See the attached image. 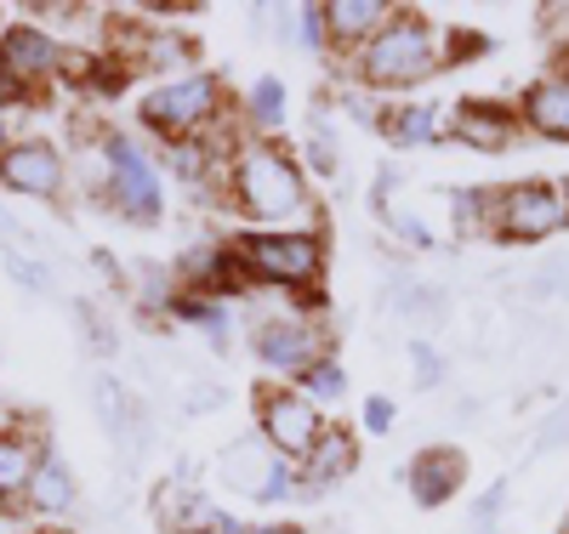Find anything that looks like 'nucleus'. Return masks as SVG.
<instances>
[{"mask_svg":"<svg viewBox=\"0 0 569 534\" xmlns=\"http://www.w3.org/2000/svg\"><path fill=\"white\" fill-rule=\"evenodd\" d=\"M222 211L246 216V228H325L319 200L308 193L302 160L279 137H246L222 177Z\"/></svg>","mask_w":569,"mask_h":534,"instance_id":"obj_1","label":"nucleus"},{"mask_svg":"<svg viewBox=\"0 0 569 534\" xmlns=\"http://www.w3.org/2000/svg\"><path fill=\"white\" fill-rule=\"evenodd\" d=\"M233 256L246 262L251 284L262 290H284L297 308L319 313V296H325V262H330V245H325V228H246L228 239Z\"/></svg>","mask_w":569,"mask_h":534,"instance_id":"obj_2","label":"nucleus"},{"mask_svg":"<svg viewBox=\"0 0 569 534\" xmlns=\"http://www.w3.org/2000/svg\"><path fill=\"white\" fill-rule=\"evenodd\" d=\"M445 69V52H439V29L427 23V12L416 7H399L393 23L365 40L353 58H337V80H353L365 91H410L421 80H433Z\"/></svg>","mask_w":569,"mask_h":534,"instance_id":"obj_3","label":"nucleus"},{"mask_svg":"<svg viewBox=\"0 0 569 534\" xmlns=\"http://www.w3.org/2000/svg\"><path fill=\"white\" fill-rule=\"evenodd\" d=\"M228 103H233V97L222 91V80L211 69H194V74L160 80L137 103V120H142V131L160 137V142H194V137H206L222 120Z\"/></svg>","mask_w":569,"mask_h":534,"instance_id":"obj_4","label":"nucleus"},{"mask_svg":"<svg viewBox=\"0 0 569 534\" xmlns=\"http://www.w3.org/2000/svg\"><path fill=\"white\" fill-rule=\"evenodd\" d=\"M569 228V200L558 182H507L490 200V239L501 245H547Z\"/></svg>","mask_w":569,"mask_h":534,"instance_id":"obj_5","label":"nucleus"},{"mask_svg":"<svg viewBox=\"0 0 569 534\" xmlns=\"http://www.w3.org/2000/svg\"><path fill=\"white\" fill-rule=\"evenodd\" d=\"M251 353L273 370V375H302L313 370L319 359H330V324L308 308L291 302V313H268L251 324Z\"/></svg>","mask_w":569,"mask_h":534,"instance_id":"obj_6","label":"nucleus"},{"mask_svg":"<svg viewBox=\"0 0 569 534\" xmlns=\"http://www.w3.org/2000/svg\"><path fill=\"white\" fill-rule=\"evenodd\" d=\"M103 154H109V193H103V200H109L126 222L154 228V222H160V211H166L160 165H154L149 154H142L131 137H120V131H103Z\"/></svg>","mask_w":569,"mask_h":534,"instance_id":"obj_7","label":"nucleus"},{"mask_svg":"<svg viewBox=\"0 0 569 534\" xmlns=\"http://www.w3.org/2000/svg\"><path fill=\"white\" fill-rule=\"evenodd\" d=\"M325 426H330L325 410L308 404L297 386H262V393H257V439L273 455H284L291 466L308 461V450L325 439Z\"/></svg>","mask_w":569,"mask_h":534,"instance_id":"obj_8","label":"nucleus"},{"mask_svg":"<svg viewBox=\"0 0 569 534\" xmlns=\"http://www.w3.org/2000/svg\"><path fill=\"white\" fill-rule=\"evenodd\" d=\"M217 472H222V483H228V490L251 495L257 506H279V501H297V490H302L297 466L284 461V455H273V450H268V444L257 439V432H246V439H233V444L222 450Z\"/></svg>","mask_w":569,"mask_h":534,"instance_id":"obj_9","label":"nucleus"},{"mask_svg":"<svg viewBox=\"0 0 569 534\" xmlns=\"http://www.w3.org/2000/svg\"><path fill=\"white\" fill-rule=\"evenodd\" d=\"M74 52H86V46H69L63 34H52L46 23H7V34H0V63H7L29 91L63 80Z\"/></svg>","mask_w":569,"mask_h":534,"instance_id":"obj_10","label":"nucleus"},{"mask_svg":"<svg viewBox=\"0 0 569 534\" xmlns=\"http://www.w3.org/2000/svg\"><path fill=\"white\" fill-rule=\"evenodd\" d=\"M0 188L18 200H63L69 193V160L58 142L46 137H18L7 160H0Z\"/></svg>","mask_w":569,"mask_h":534,"instance_id":"obj_11","label":"nucleus"},{"mask_svg":"<svg viewBox=\"0 0 569 534\" xmlns=\"http://www.w3.org/2000/svg\"><path fill=\"white\" fill-rule=\"evenodd\" d=\"M525 120H518V103H496V97H461L450 109V137L467 142V149L479 154H501L518 142Z\"/></svg>","mask_w":569,"mask_h":534,"instance_id":"obj_12","label":"nucleus"},{"mask_svg":"<svg viewBox=\"0 0 569 534\" xmlns=\"http://www.w3.org/2000/svg\"><path fill=\"white\" fill-rule=\"evenodd\" d=\"M461 483H467V455L450 450V444H433V450H421L405 472V490L421 512H439L461 495Z\"/></svg>","mask_w":569,"mask_h":534,"instance_id":"obj_13","label":"nucleus"},{"mask_svg":"<svg viewBox=\"0 0 569 534\" xmlns=\"http://www.w3.org/2000/svg\"><path fill=\"white\" fill-rule=\"evenodd\" d=\"M46 455H52L46 426H0V506H23V490Z\"/></svg>","mask_w":569,"mask_h":534,"instance_id":"obj_14","label":"nucleus"},{"mask_svg":"<svg viewBox=\"0 0 569 534\" xmlns=\"http://www.w3.org/2000/svg\"><path fill=\"white\" fill-rule=\"evenodd\" d=\"M154 517H160L166 534H222V528H233V517L217 512L206 501V490H194V483H182V477L154 490Z\"/></svg>","mask_w":569,"mask_h":534,"instance_id":"obj_15","label":"nucleus"},{"mask_svg":"<svg viewBox=\"0 0 569 534\" xmlns=\"http://www.w3.org/2000/svg\"><path fill=\"white\" fill-rule=\"evenodd\" d=\"M393 0H325V23H330V58H353L365 40H376L393 23Z\"/></svg>","mask_w":569,"mask_h":534,"instance_id":"obj_16","label":"nucleus"},{"mask_svg":"<svg viewBox=\"0 0 569 534\" xmlns=\"http://www.w3.org/2000/svg\"><path fill=\"white\" fill-rule=\"evenodd\" d=\"M91 410H98L103 432H109L126 455L142 450V439H149V410L131 399V386H120L114 375H98V381H91Z\"/></svg>","mask_w":569,"mask_h":534,"instance_id":"obj_17","label":"nucleus"},{"mask_svg":"<svg viewBox=\"0 0 569 534\" xmlns=\"http://www.w3.org/2000/svg\"><path fill=\"white\" fill-rule=\"evenodd\" d=\"M353 466H359V432H348V426H325V439L308 450V461L297 466V477H302V490L297 495H319V490H330V483H342V477H353Z\"/></svg>","mask_w":569,"mask_h":534,"instance_id":"obj_18","label":"nucleus"},{"mask_svg":"<svg viewBox=\"0 0 569 534\" xmlns=\"http://www.w3.org/2000/svg\"><path fill=\"white\" fill-rule=\"evenodd\" d=\"M518 120H525V131H536L547 142H569V80L541 74L525 97H518Z\"/></svg>","mask_w":569,"mask_h":534,"instance_id":"obj_19","label":"nucleus"},{"mask_svg":"<svg viewBox=\"0 0 569 534\" xmlns=\"http://www.w3.org/2000/svg\"><path fill=\"white\" fill-rule=\"evenodd\" d=\"M74 501H80V483H74L69 461L63 455H46L34 466V477H29V490H23V512L29 517H69Z\"/></svg>","mask_w":569,"mask_h":534,"instance_id":"obj_20","label":"nucleus"},{"mask_svg":"<svg viewBox=\"0 0 569 534\" xmlns=\"http://www.w3.org/2000/svg\"><path fill=\"white\" fill-rule=\"evenodd\" d=\"M376 131H388L393 149H427V142H445V137H450V109L405 103V109L376 114Z\"/></svg>","mask_w":569,"mask_h":534,"instance_id":"obj_21","label":"nucleus"},{"mask_svg":"<svg viewBox=\"0 0 569 534\" xmlns=\"http://www.w3.org/2000/svg\"><path fill=\"white\" fill-rule=\"evenodd\" d=\"M166 313H171V319H182V324H194L217 353H228V347H233L228 308H222L217 296H206V290H182V284H177V290H171V302H166Z\"/></svg>","mask_w":569,"mask_h":534,"instance_id":"obj_22","label":"nucleus"},{"mask_svg":"<svg viewBox=\"0 0 569 534\" xmlns=\"http://www.w3.org/2000/svg\"><path fill=\"white\" fill-rule=\"evenodd\" d=\"M246 125H251V137H273L284 125V80L279 74L251 80V91H246Z\"/></svg>","mask_w":569,"mask_h":534,"instance_id":"obj_23","label":"nucleus"},{"mask_svg":"<svg viewBox=\"0 0 569 534\" xmlns=\"http://www.w3.org/2000/svg\"><path fill=\"white\" fill-rule=\"evenodd\" d=\"M291 386H297V393H302L308 404H319V410H325V404H342V399H348V370H342V359H337V353H330V359H319L313 370H302Z\"/></svg>","mask_w":569,"mask_h":534,"instance_id":"obj_24","label":"nucleus"},{"mask_svg":"<svg viewBox=\"0 0 569 534\" xmlns=\"http://www.w3.org/2000/svg\"><path fill=\"white\" fill-rule=\"evenodd\" d=\"M291 46H308V52H330V23H325V7H297L279 29Z\"/></svg>","mask_w":569,"mask_h":534,"instance_id":"obj_25","label":"nucleus"},{"mask_svg":"<svg viewBox=\"0 0 569 534\" xmlns=\"http://www.w3.org/2000/svg\"><path fill=\"white\" fill-rule=\"evenodd\" d=\"M393 313H405L410 324H439L445 319V290L439 284H410L405 296H393Z\"/></svg>","mask_w":569,"mask_h":534,"instance_id":"obj_26","label":"nucleus"},{"mask_svg":"<svg viewBox=\"0 0 569 534\" xmlns=\"http://www.w3.org/2000/svg\"><path fill=\"white\" fill-rule=\"evenodd\" d=\"M490 200H496V188H456V228L490 233Z\"/></svg>","mask_w":569,"mask_h":534,"instance_id":"obj_27","label":"nucleus"},{"mask_svg":"<svg viewBox=\"0 0 569 534\" xmlns=\"http://www.w3.org/2000/svg\"><path fill=\"white\" fill-rule=\"evenodd\" d=\"M302 154H308V171H319V177H337V142H330L325 120H313V125H308Z\"/></svg>","mask_w":569,"mask_h":534,"instance_id":"obj_28","label":"nucleus"},{"mask_svg":"<svg viewBox=\"0 0 569 534\" xmlns=\"http://www.w3.org/2000/svg\"><path fill=\"white\" fill-rule=\"evenodd\" d=\"M74 313H80V324H86V347H91V353H103V359H109V353H114L120 342H114V324H109V319L98 313V302H80Z\"/></svg>","mask_w":569,"mask_h":534,"instance_id":"obj_29","label":"nucleus"},{"mask_svg":"<svg viewBox=\"0 0 569 534\" xmlns=\"http://www.w3.org/2000/svg\"><path fill=\"white\" fill-rule=\"evenodd\" d=\"M439 52H445V69H450V63H461V58H479V52H485V34H472V29H450V34H439Z\"/></svg>","mask_w":569,"mask_h":534,"instance_id":"obj_30","label":"nucleus"},{"mask_svg":"<svg viewBox=\"0 0 569 534\" xmlns=\"http://www.w3.org/2000/svg\"><path fill=\"white\" fill-rule=\"evenodd\" d=\"M530 290H536V296H569V256L547 262V268L530 279Z\"/></svg>","mask_w":569,"mask_h":534,"instance_id":"obj_31","label":"nucleus"},{"mask_svg":"<svg viewBox=\"0 0 569 534\" xmlns=\"http://www.w3.org/2000/svg\"><path fill=\"white\" fill-rule=\"evenodd\" d=\"M393 421H399V410H393V399H365V432H376V439H388L393 432Z\"/></svg>","mask_w":569,"mask_h":534,"instance_id":"obj_32","label":"nucleus"},{"mask_svg":"<svg viewBox=\"0 0 569 534\" xmlns=\"http://www.w3.org/2000/svg\"><path fill=\"white\" fill-rule=\"evenodd\" d=\"M410 359H416V381H421V386H439L445 364H439V353H433V347H427V342H410Z\"/></svg>","mask_w":569,"mask_h":534,"instance_id":"obj_33","label":"nucleus"},{"mask_svg":"<svg viewBox=\"0 0 569 534\" xmlns=\"http://www.w3.org/2000/svg\"><path fill=\"white\" fill-rule=\"evenodd\" d=\"M7 273H12L18 284H29V290H46V273H40L29 256H18V251H7Z\"/></svg>","mask_w":569,"mask_h":534,"instance_id":"obj_34","label":"nucleus"},{"mask_svg":"<svg viewBox=\"0 0 569 534\" xmlns=\"http://www.w3.org/2000/svg\"><path fill=\"white\" fill-rule=\"evenodd\" d=\"M0 534H40V523H29L23 506H0Z\"/></svg>","mask_w":569,"mask_h":534,"instance_id":"obj_35","label":"nucleus"},{"mask_svg":"<svg viewBox=\"0 0 569 534\" xmlns=\"http://www.w3.org/2000/svg\"><path fill=\"white\" fill-rule=\"evenodd\" d=\"M501 501H507V483H490V495L479 501V512H472V523H485V528H490V523H496V512H501Z\"/></svg>","mask_w":569,"mask_h":534,"instance_id":"obj_36","label":"nucleus"},{"mask_svg":"<svg viewBox=\"0 0 569 534\" xmlns=\"http://www.w3.org/2000/svg\"><path fill=\"white\" fill-rule=\"evenodd\" d=\"M388 222H393V228H399V233L410 239V245H421V251H427V245H433V233H427L421 222H410V216H388Z\"/></svg>","mask_w":569,"mask_h":534,"instance_id":"obj_37","label":"nucleus"},{"mask_svg":"<svg viewBox=\"0 0 569 534\" xmlns=\"http://www.w3.org/2000/svg\"><path fill=\"white\" fill-rule=\"evenodd\" d=\"M563 439H569V415H558V421L547 426V439H541V450H558Z\"/></svg>","mask_w":569,"mask_h":534,"instance_id":"obj_38","label":"nucleus"},{"mask_svg":"<svg viewBox=\"0 0 569 534\" xmlns=\"http://www.w3.org/2000/svg\"><path fill=\"white\" fill-rule=\"evenodd\" d=\"M251 534H302V528H297V523H257Z\"/></svg>","mask_w":569,"mask_h":534,"instance_id":"obj_39","label":"nucleus"},{"mask_svg":"<svg viewBox=\"0 0 569 534\" xmlns=\"http://www.w3.org/2000/svg\"><path fill=\"white\" fill-rule=\"evenodd\" d=\"M12 142H18V137H12V120L0 114V160H7V149H12Z\"/></svg>","mask_w":569,"mask_h":534,"instance_id":"obj_40","label":"nucleus"},{"mask_svg":"<svg viewBox=\"0 0 569 534\" xmlns=\"http://www.w3.org/2000/svg\"><path fill=\"white\" fill-rule=\"evenodd\" d=\"M0 34H7V12H0Z\"/></svg>","mask_w":569,"mask_h":534,"instance_id":"obj_41","label":"nucleus"},{"mask_svg":"<svg viewBox=\"0 0 569 534\" xmlns=\"http://www.w3.org/2000/svg\"><path fill=\"white\" fill-rule=\"evenodd\" d=\"M558 188H563V200H569V182H558Z\"/></svg>","mask_w":569,"mask_h":534,"instance_id":"obj_42","label":"nucleus"},{"mask_svg":"<svg viewBox=\"0 0 569 534\" xmlns=\"http://www.w3.org/2000/svg\"><path fill=\"white\" fill-rule=\"evenodd\" d=\"M40 534H52V528H40Z\"/></svg>","mask_w":569,"mask_h":534,"instance_id":"obj_43","label":"nucleus"}]
</instances>
